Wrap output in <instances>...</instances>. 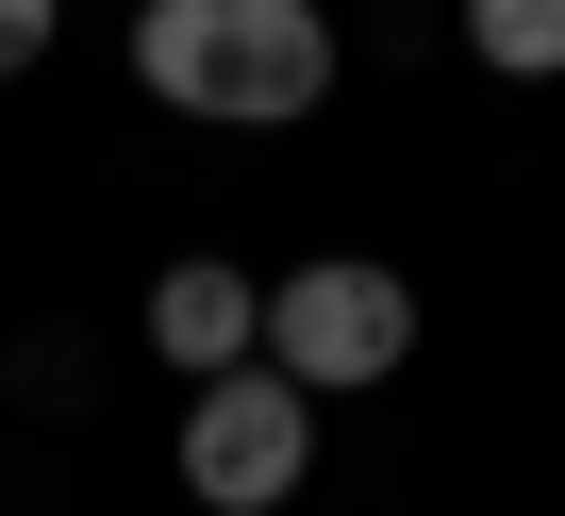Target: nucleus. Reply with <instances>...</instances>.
I'll return each instance as SVG.
<instances>
[{
    "label": "nucleus",
    "mask_w": 565,
    "mask_h": 516,
    "mask_svg": "<svg viewBox=\"0 0 565 516\" xmlns=\"http://www.w3.org/2000/svg\"><path fill=\"white\" fill-rule=\"evenodd\" d=\"M466 51L499 84H565V0H466Z\"/></svg>",
    "instance_id": "39448f33"
},
{
    "label": "nucleus",
    "mask_w": 565,
    "mask_h": 516,
    "mask_svg": "<svg viewBox=\"0 0 565 516\" xmlns=\"http://www.w3.org/2000/svg\"><path fill=\"white\" fill-rule=\"evenodd\" d=\"M150 350H167L183 383L249 367V350H266V284H249V267H216V250H183V267L150 284Z\"/></svg>",
    "instance_id": "20e7f679"
},
{
    "label": "nucleus",
    "mask_w": 565,
    "mask_h": 516,
    "mask_svg": "<svg viewBox=\"0 0 565 516\" xmlns=\"http://www.w3.org/2000/svg\"><path fill=\"white\" fill-rule=\"evenodd\" d=\"M300 483H317V400L282 383L266 350L183 400V499H200V516H282Z\"/></svg>",
    "instance_id": "7ed1b4c3"
},
{
    "label": "nucleus",
    "mask_w": 565,
    "mask_h": 516,
    "mask_svg": "<svg viewBox=\"0 0 565 516\" xmlns=\"http://www.w3.org/2000/svg\"><path fill=\"white\" fill-rule=\"evenodd\" d=\"M134 84L200 134H300L333 101V18L317 0H134Z\"/></svg>",
    "instance_id": "f257e3e1"
},
{
    "label": "nucleus",
    "mask_w": 565,
    "mask_h": 516,
    "mask_svg": "<svg viewBox=\"0 0 565 516\" xmlns=\"http://www.w3.org/2000/svg\"><path fill=\"white\" fill-rule=\"evenodd\" d=\"M51 34H67V0H0V84H18V67H51Z\"/></svg>",
    "instance_id": "423d86ee"
},
{
    "label": "nucleus",
    "mask_w": 565,
    "mask_h": 516,
    "mask_svg": "<svg viewBox=\"0 0 565 516\" xmlns=\"http://www.w3.org/2000/svg\"><path fill=\"white\" fill-rule=\"evenodd\" d=\"M266 367L300 383V400H366L416 367V284L366 267V250H317V267H282L266 284Z\"/></svg>",
    "instance_id": "f03ea898"
}]
</instances>
